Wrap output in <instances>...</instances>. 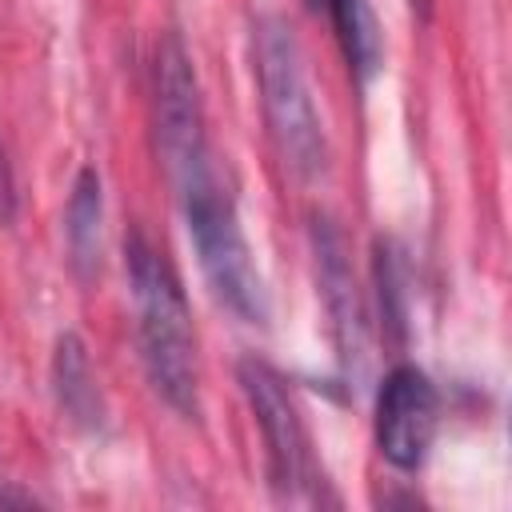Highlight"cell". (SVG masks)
I'll use <instances>...</instances> for the list:
<instances>
[{"label": "cell", "instance_id": "5", "mask_svg": "<svg viewBox=\"0 0 512 512\" xmlns=\"http://www.w3.org/2000/svg\"><path fill=\"white\" fill-rule=\"evenodd\" d=\"M240 384L244 396L260 420L264 444H268V468L272 484L288 496L312 484V452H308V432L300 424V412L284 388V380L264 364V360H244L240 364Z\"/></svg>", "mask_w": 512, "mask_h": 512}, {"label": "cell", "instance_id": "8", "mask_svg": "<svg viewBox=\"0 0 512 512\" xmlns=\"http://www.w3.org/2000/svg\"><path fill=\"white\" fill-rule=\"evenodd\" d=\"M52 380H56V400L60 408L76 420V424H100L104 404H100V388L88 364V352L76 336H60L56 340V356H52Z\"/></svg>", "mask_w": 512, "mask_h": 512}, {"label": "cell", "instance_id": "11", "mask_svg": "<svg viewBox=\"0 0 512 512\" xmlns=\"http://www.w3.org/2000/svg\"><path fill=\"white\" fill-rule=\"evenodd\" d=\"M16 212V180H12V168H8V156L0 148V220L8 224Z\"/></svg>", "mask_w": 512, "mask_h": 512}, {"label": "cell", "instance_id": "3", "mask_svg": "<svg viewBox=\"0 0 512 512\" xmlns=\"http://www.w3.org/2000/svg\"><path fill=\"white\" fill-rule=\"evenodd\" d=\"M188 232L204 268V280L212 284L216 300L236 312L244 324H268V292L252 264V248L244 240V228L236 220L232 196L220 184V176H204L180 192Z\"/></svg>", "mask_w": 512, "mask_h": 512}, {"label": "cell", "instance_id": "7", "mask_svg": "<svg viewBox=\"0 0 512 512\" xmlns=\"http://www.w3.org/2000/svg\"><path fill=\"white\" fill-rule=\"evenodd\" d=\"M312 244H316L320 292H324V304H328V316H332V332H336L340 356H344V364L352 372H364L368 328H364V308H360V292H356V280H352L344 236L328 220H316L312 224Z\"/></svg>", "mask_w": 512, "mask_h": 512}, {"label": "cell", "instance_id": "9", "mask_svg": "<svg viewBox=\"0 0 512 512\" xmlns=\"http://www.w3.org/2000/svg\"><path fill=\"white\" fill-rule=\"evenodd\" d=\"M100 216H104L100 176L92 168H84L72 184V200H68V216H64L68 256H72L80 276H88L100 264Z\"/></svg>", "mask_w": 512, "mask_h": 512}, {"label": "cell", "instance_id": "2", "mask_svg": "<svg viewBox=\"0 0 512 512\" xmlns=\"http://www.w3.org/2000/svg\"><path fill=\"white\" fill-rule=\"evenodd\" d=\"M256 84H260L268 132L284 164L300 176H320L328 164V144L304 80L296 36L280 16H264L256 24Z\"/></svg>", "mask_w": 512, "mask_h": 512}, {"label": "cell", "instance_id": "4", "mask_svg": "<svg viewBox=\"0 0 512 512\" xmlns=\"http://www.w3.org/2000/svg\"><path fill=\"white\" fill-rule=\"evenodd\" d=\"M152 100H156V152L164 160L168 180L176 192L188 184L212 176V152L204 136V108L192 60L180 44V36H164L156 48V72H152Z\"/></svg>", "mask_w": 512, "mask_h": 512}, {"label": "cell", "instance_id": "10", "mask_svg": "<svg viewBox=\"0 0 512 512\" xmlns=\"http://www.w3.org/2000/svg\"><path fill=\"white\" fill-rule=\"evenodd\" d=\"M324 8L332 12V24H336V36H340V48H344L352 76L368 80L384 56V40H380V24H376L372 4L368 0H324Z\"/></svg>", "mask_w": 512, "mask_h": 512}, {"label": "cell", "instance_id": "13", "mask_svg": "<svg viewBox=\"0 0 512 512\" xmlns=\"http://www.w3.org/2000/svg\"><path fill=\"white\" fill-rule=\"evenodd\" d=\"M308 4H312V8H320V4H324V0H308Z\"/></svg>", "mask_w": 512, "mask_h": 512}, {"label": "cell", "instance_id": "1", "mask_svg": "<svg viewBox=\"0 0 512 512\" xmlns=\"http://www.w3.org/2000/svg\"><path fill=\"white\" fill-rule=\"evenodd\" d=\"M128 280L140 316V360L152 388L184 416L200 408V372H196V332L188 296L172 264L136 232L128 240Z\"/></svg>", "mask_w": 512, "mask_h": 512}, {"label": "cell", "instance_id": "12", "mask_svg": "<svg viewBox=\"0 0 512 512\" xmlns=\"http://www.w3.org/2000/svg\"><path fill=\"white\" fill-rule=\"evenodd\" d=\"M412 8H420V12H428V0H412Z\"/></svg>", "mask_w": 512, "mask_h": 512}, {"label": "cell", "instance_id": "6", "mask_svg": "<svg viewBox=\"0 0 512 512\" xmlns=\"http://www.w3.org/2000/svg\"><path fill=\"white\" fill-rule=\"evenodd\" d=\"M436 412L440 408H436L432 380L412 364L392 368L380 384V396H376V448H380V456L400 472H416L432 448Z\"/></svg>", "mask_w": 512, "mask_h": 512}]
</instances>
